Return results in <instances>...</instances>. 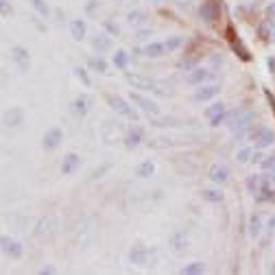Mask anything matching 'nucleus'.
<instances>
[{
	"label": "nucleus",
	"mask_w": 275,
	"mask_h": 275,
	"mask_svg": "<svg viewBox=\"0 0 275 275\" xmlns=\"http://www.w3.org/2000/svg\"><path fill=\"white\" fill-rule=\"evenodd\" d=\"M210 79H212V72H210L208 68H192L186 74V83H188V85H203Z\"/></svg>",
	"instance_id": "11"
},
{
	"label": "nucleus",
	"mask_w": 275,
	"mask_h": 275,
	"mask_svg": "<svg viewBox=\"0 0 275 275\" xmlns=\"http://www.w3.org/2000/svg\"><path fill=\"white\" fill-rule=\"evenodd\" d=\"M254 120V111L249 109H232L227 111L225 116V127L232 129V131H240V129H247Z\"/></svg>",
	"instance_id": "1"
},
{
	"label": "nucleus",
	"mask_w": 275,
	"mask_h": 275,
	"mask_svg": "<svg viewBox=\"0 0 275 275\" xmlns=\"http://www.w3.org/2000/svg\"><path fill=\"white\" fill-rule=\"evenodd\" d=\"M201 199L208 203H221L223 201V192L221 190H214V188H203L201 190Z\"/></svg>",
	"instance_id": "27"
},
{
	"label": "nucleus",
	"mask_w": 275,
	"mask_h": 275,
	"mask_svg": "<svg viewBox=\"0 0 275 275\" xmlns=\"http://www.w3.org/2000/svg\"><path fill=\"white\" fill-rule=\"evenodd\" d=\"M225 116H227V111H225V114H221V116L210 118V127H221V125H225Z\"/></svg>",
	"instance_id": "42"
},
{
	"label": "nucleus",
	"mask_w": 275,
	"mask_h": 275,
	"mask_svg": "<svg viewBox=\"0 0 275 275\" xmlns=\"http://www.w3.org/2000/svg\"><path fill=\"white\" fill-rule=\"evenodd\" d=\"M153 125H155V127H160V129H164V127H175L177 120H175V118H160V116H155V118H153Z\"/></svg>",
	"instance_id": "38"
},
{
	"label": "nucleus",
	"mask_w": 275,
	"mask_h": 275,
	"mask_svg": "<svg viewBox=\"0 0 275 275\" xmlns=\"http://www.w3.org/2000/svg\"><path fill=\"white\" fill-rule=\"evenodd\" d=\"M129 101H131V103L136 105V107H140L142 111L151 114V116H157V114H160V107H157V103H153L148 96L140 94V92H131V94H129Z\"/></svg>",
	"instance_id": "6"
},
{
	"label": "nucleus",
	"mask_w": 275,
	"mask_h": 275,
	"mask_svg": "<svg viewBox=\"0 0 275 275\" xmlns=\"http://www.w3.org/2000/svg\"><path fill=\"white\" fill-rule=\"evenodd\" d=\"M271 31H273V22L264 20L262 24H260V29H258V35L262 37V40H269V37H271Z\"/></svg>",
	"instance_id": "37"
},
{
	"label": "nucleus",
	"mask_w": 275,
	"mask_h": 275,
	"mask_svg": "<svg viewBox=\"0 0 275 275\" xmlns=\"http://www.w3.org/2000/svg\"><path fill=\"white\" fill-rule=\"evenodd\" d=\"M129 59H131V55H129L127 50H116L111 62H114V68L125 70V68H127V63H129Z\"/></svg>",
	"instance_id": "28"
},
{
	"label": "nucleus",
	"mask_w": 275,
	"mask_h": 275,
	"mask_svg": "<svg viewBox=\"0 0 275 275\" xmlns=\"http://www.w3.org/2000/svg\"><path fill=\"white\" fill-rule=\"evenodd\" d=\"M267 175H269V179H273V181H275V175H271V172H267Z\"/></svg>",
	"instance_id": "52"
},
{
	"label": "nucleus",
	"mask_w": 275,
	"mask_h": 275,
	"mask_svg": "<svg viewBox=\"0 0 275 275\" xmlns=\"http://www.w3.org/2000/svg\"><path fill=\"white\" fill-rule=\"evenodd\" d=\"M267 13H269V18H275V2L267 7Z\"/></svg>",
	"instance_id": "50"
},
{
	"label": "nucleus",
	"mask_w": 275,
	"mask_h": 275,
	"mask_svg": "<svg viewBox=\"0 0 275 275\" xmlns=\"http://www.w3.org/2000/svg\"><path fill=\"white\" fill-rule=\"evenodd\" d=\"M203 271H206V264L203 262H190V264H186V267L181 269V273L184 275H201Z\"/></svg>",
	"instance_id": "34"
},
{
	"label": "nucleus",
	"mask_w": 275,
	"mask_h": 275,
	"mask_svg": "<svg viewBox=\"0 0 275 275\" xmlns=\"http://www.w3.org/2000/svg\"><path fill=\"white\" fill-rule=\"evenodd\" d=\"M151 35H153L151 29H140V31H138V40H148Z\"/></svg>",
	"instance_id": "44"
},
{
	"label": "nucleus",
	"mask_w": 275,
	"mask_h": 275,
	"mask_svg": "<svg viewBox=\"0 0 275 275\" xmlns=\"http://www.w3.org/2000/svg\"><path fill=\"white\" fill-rule=\"evenodd\" d=\"M79 164H81V157L77 155V153H68L66 157L62 160V166H59V170H62V175H72V172L79 170Z\"/></svg>",
	"instance_id": "18"
},
{
	"label": "nucleus",
	"mask_w": 275,
	"mask_h": 275,
	"mask_svg": "<svg viewBox=\"0 0 275 275\" xmlns=\"http://www.w3.org/2000/svg\"><path fill=\"white\" fill-rule=\"evenodd\" d=\"M11 55H13V62H16V66L20 68V72H26V70H29V66H31L29 50H26L24 46H13Z\"/></svg>",
	"instance_id": "13"
},
{
	"label": "nucleus",
	"mask_w": 275,
	"mask_h": 275,
	"mask_svg": "<svg viewBox=\"0 0 275 275\" xmlns=\"http://www.w3.org/2000/svg\"><path fill=\"white\" fill-rule=\"evenodd\" d=\"M164 46H166V53H175L177 48H181V46H184V35H172V37H169V40L164 42Z\"/></svg>",
	"instance_id": "32"
},
{
	"label": "nucleus",
	"mask_w": 275,
	"mask_h": 275,
	"mask_svg": "<svg viewBox=\"0 0 275 275\" xmlns=\"http://www.w3.org/2000/svg\"><path fill=\"white\" fill-rule=\"evenodd\" d=\"M251 157H254V148H251V147H245V148H240V151L236 153V160H238L240 164L251 162Z\"/></svg>",
	"instance_id": "36"
},
{
	"label": "nucleus",
	"mask_w": 275,
	"mask_h": 275,
	"mask_svg": "<svg viewBox=\"0 0 275 275\" xmlns=\"http://www.w3.org/2000/svg\"><path fill=\"white\" fill-rule=\"evenodd\" d=\"M125 79H127V83L133 87V90H148L153 92L157 87V81L151 77H144V74H136V72H127L125 74Z\"/></svg>",
	"instance_id": "4"
},
{
	"label": "nucleus",
	"mask_w": 275,
	"mask_h": 275,
	"mask_svg": "<svg viewBox=\"0 0 275 275\" xmlns=\"http://www.w3.org/2000/svg\"><path fill=\"white\" fill-rule=\"evenodd\" d=\"M92 48L96 50V53H109L111 50V35L103 31V33H94V37L90 40Z\"/></svg>",
	"instance_id": "14"
},
{
	"label": "nucleus",
	"mask_w": 275,
	"mask_h": 275,
	"mask_svg": "<svg viewBox=\"0 0 275 275\" xmlns=\"http://www.w3.org/2000/svg\"><path fill=\"white\" fill-rule=\"evenodd\" d=\"M87 33V24L83 18H74V20H70V35H72V40L81 42L83 37Z\"/></svg>",
	"instance_id": "21"
},
{
	"label": "nucleus",
	"mask_w": 275,
	"mask_h": 275,
	"mask_svg": "<svg viewBox=\"0 0 275 275\" xmlns=\"http://www.w3.org/2000/svg\"><path fill=\"white\" fill-rule=\"evenodd\" d=\"M24 120V111L20 107H9L7 111L2 114V127L4 129H16L18 125H22Z\"/></svg>",
	"instance_id": "8"
},
{
	"label": "nucleus",
	"mask_w": 275,
	"mask_h": 275,
	"mask_svg": "<svg viewBox=\"0 0 275 275\" xmlns=\"http://www.w3.org/2000/svg\"><path fill=\"white\" fill-rule=\"evenodd\" d=\"M221 0H203L201 2V9H199V16H201V20L206 22V24H214V22L218 20V16H221Z\"/></svg>",
	"instance_id": "3"
},
{
	"label": "nucleus",
	"mask_w": 275,
	"mask_h": 275,
	"mask_svg": "<svg viewBox=\"0 0 275 275\" xmlns=\"http://www.w3.org/2000/svg\"><path fill=\"white\" fill-rule=\"evenodd\" d=\"M99 9H101V2H99V0H90V2L85 4V13H87V16H94Z\"/></svg>",
	"instance_id": "41"
},
{
	"label": "nucleus",
	"mask_w": 275,
	"mask_h": 275,
	"mask_svg": "<svg viewBox=\"0 0 275 275\" xmlns=\"http://www.w3.org/2000/svg\"><path fill=\"white\" fill-rule=\"evenodd\" d=\"M62 140H63V131L59 127H53V129H48V131L44 133V138H42V147H44V151H55V148L62 147Z\"/></svg>",
	"instance_id": "7"
},
{
	"label": "nucleus",
	"mask_w": 275,
	"mask_h": 275,
	"mask_svg": "<svg viewBox=\"0 0 275 275\" xmlns=\"http://www.w3.org/2000/svg\"><path fill=\"white\" fill-rule=\"evenodd\" d=\"M230 46H232V50H234V53H236V55H238V57L242 59V62H249V59H251L249 50L245 48V44H242V40H240L238 35H234V33H232V31H230Z\"/></svg>",
	"instance_id": "22"
},
{
	"label": "nucleus",
	"mask_w": 275,
	"mask_h": 275,
	"mask_svg": "<svg viewBox=\"0 0 275 275\" xmlns=\"http://www.w3.org/2000/svg\"><path fill=\"white\" fill-rule=\"evenodd\" d=\"M218 92H221V85H218V83H210V85H199V90L194 92L192 101H197V103H206V101L216 99Z\"/></svg>",
	"instance_id": "9"
},
{
	"label": "nucleus",
	"mask_w": 275,
	"mask_h": 275,
	"mask_svg": "<svg viewBox=\"0 0 275 275\" xmlns=\"http://www.w3.org/2000/svg\"><path fill=\"white\" fill-rule=\"evenodd\" d=\"M142 140H144V131H142V129H140V127H131L127 133H125L123 142H125V147H127V148H136Z\"/></svg>",
	"instance_id": "20"
},
{
	"label": "nucleus",
	"mask_w": 275,
	"mask_h": 275,
	"mask_svg": "<svg viewBox=\"0 0 275 275\" xmlns=\"http://www.w3.org/2000/svg\"><path fill=\"white\" fill-rule=\"evenodd\" d=\"M136 175L140 177V179H148V177H153V175H155V162H153V160L140 162V166L136 169Z\"/></svg>",
	"instance_id": "26"
},
{
	"label": "nucleus",
	"mask_w": 275,
	"mask_h": 275,
	"mask_svg": "<svg viewBox=\"0 0 275 275\" xmlns=\"http://www.w3.org/2000/svg\"><path fill=\"white\" fill-rule=\"evenodd\" d=\"M0 13H2V18L11 16V4H9V0H0Z\"/></svg>",
	"instance_id": "43"
},
{
	"label": "nucleus",
	"mask_w": 275,
	"mask_h": 275,
	"mask_svg": "<svg viewBox=\"0 0 275 275\" xmlns=\"http://www.w3.org/2000/svg\"><path fill=\"white\" fill-rule=\"evenodd\" d=\"M103 29H105L111 37H118V35H120L118 24H116V22H111V20H103Z\"/></svg>",
	"instance_id": "40"
},
{
	"label": "nucleus",
	"mask_w": 275,
	"mask_h": 275,
	"mask_svg": "<svg viewBox=\"0 0 275 275\" xmlns=\"http://www.w3.org/2000/svg\"><path fill=\"white\" fill-rule=\"evenodd\" d=\"M129 260H131V264H138V267H144L148 260V249L144 245H133L131 251H129Z\"/></svg>",
	"instance_id": "19"
},
{
	"label": "nucleus",
	"mask_w": 275,
	"mask_h": 275,
	"mask_svg": "<svg viewBox=\"0 0 275 275\" xmlns=\"http://www.w3.org/2000/svg\"><path fill=\"white\" fill-rule=\"evenodd\" d=\"M72 72H74V77H77L85 87H92V79H90V74H87V70H85V68L74 66V68H72Z\"/></svg>",
	"instance_id": "35"
},
{
	"label": "nucleus",
	"mask_w": 275,
	"mask_h": 275,
	"mask_svg": "<svg viewBox=\"0 0 275 275\" xmlns=\"http://www.w3.org/2000/svg\"><path fill=\"white\" fill-rule=\"evenodd\" d=\"M40 273H42V275H53L55 269H53V267H44V269H40Z\"/></svg>",
	"instance_id": "48"
},
{
	"label": "nucleus",
	"mask_w": 275,
	"mask_h": 275,
	"mask_svg": "<svg viewBox=\"0 0 275 275\" xmlns=\"http://www.w3.org/2000/svg\"><path fill=\"white\" fill-rule=\"evenodd\" d=\"M151 2H157V0H151Z\"/></svg>",
	"instance_id": "53"
},
{
	"label": "nucleus",
	"mask_w": 275,
	"mask_h": 275,
	"mask_svg": "<svg viewBox=\"0 0 275 275\" xmlns=\"http://www.w3.org/2000/svg\"><path fill=\"white\" fill-rule=\"evenodd\" d=\"M273 35H275V31H273Z\"/></svg>",
	"instance_id": "54"
},
{
	"label": "nucleus",
	"mask_w": 275,
	"mask_h": 275,
	"mask_svg": "<svg viewBox=\"0 0 275 275\" xmlns=\"http://www.w3.org/2000/svg\"><path fill=\"white\" fill-rule=\"evenodd\" d=\"M260 232H262V216L260 214H251L249 221H247V234L251 238H260Z\"/></svg>",
	"instance_id": "24"
},
{
	"label": "nucleus",
	"mask_w": 275,
	"mask_h": 275,
	"mask_svg": "<svg viewBox=\"0 0 275 275\" xmlns=\"http://www.w3.org/2000/svg\"><path fill=\"white\" fill-rule=\"evenodd\" d=\"M267 230H275V216H271L267 221Z\"/></svg>",
	"instance_id": "51"
},
{
	"label": "nucleus",
	"mask_w": 275,
	"mask_h": 275,
	"mask_svg": "<svg viewBox=\"0 0 275 275\" xmlns=\"http://www.w3.org/2000/svg\"><path fill=\"white\" fill-rule=\"evenodd\" d=\"M107 101H109V107L116 111V114L125 116V118H129V120H138V111L133 109L131 103H129V101H125L123 96L111 94V96H107Z\"/></svg>",
	"instance_id": "2"
},
{
	"label": "nucleus",
	"mask_w": 275,
	"mask_h": 275,
	"mask_svg": "<svg viewBox=\"0 0 275 275\" xmlns=\"http://www.w3.org/2000/svg\"><path fill=\"white\" fill-rule=\"evenodd\" d=\"M264 157H262V153L260 151H254V157H251V162H262Z\"/></svg>",
	"instance_id": "49"
},
{
	"label": "nucleus",
	"mask_w": 275,
	"mask_h": 275,
	"mask_svg": "<svg viewBox=\"0 0 275 275\" xmlns=\"http://www.w3.org/2000/svg\"><path fill=\"white\" fill-rule=\"evenodd\" d=\"M267 66H269V72L275 74V57H269L267 59Z\"/></svg>",
	"instance_id": "46"
},
{
	"label": "nucleus",
	"mask_w": 275,
	"mask_h": 275,
	"mask_svg": "<svg viewBox=\"0 0 275 275\" xmlns=\"http://www.w3.org/2000/svg\"><path fill=\"white\" fill-rule=\"evenodd\" d=\"M245 186H247V190H249L251 194H255L258 197L260 192H262V188L264 186H269V175H249L247 177V181H245Z\"/></svg>",
	"instance_id": "15"
},
{
	"label": "nucleus",
	"mask_w": 275,
	"mask_h": 275,
	"mask_svg": "<svg viewBox=\"0 0 275 275\" xmlns=\"http://www.w3.org/2000/svg\"><path fill=\"white\" fill-rule=\"evenodd\" d=\"M249 138L254 140L258 148H269L275 144V133L269 127H258L255 131H249Z\"/></svg>",
	"instance_id": "5"
},
{
	"label": "nucleus",
	"mask_w": 275,
	"mask_h": 275,
	"mask_svg": "<svg viewBox=\"0 0 275 275\" xmlns=\"http://www.w3.org/2000/svg\"><path fill=\"white\" fill-rule=\"evenodd\" d=\"M210 62H212V66H223V57H221V53L214 55V57L210 59Z\"/></svg>",
	"instance_id": "45"
},
{
	"label": "nucleus",
	"mask_w": 275,
	"mask_h": 275,
	"mask_svg": "<svg viewBox=\"0 0 275 275\" xmlns=\"http://www.w3.org/2000/svg\"><path fill=\"white\" fill-rule=\"evenodd\" d=\"M260 164H262V170H264V172H271V175H275V155L264 157Z\"/></svg>",
	"instance_id": "39"
},
{
	"label": "nucleus",
	"mask_w": 275,
	"mask_h": 275,
	"mask_svg": "<svg viewBox=\"0 0 275 275\" xmlns=\"http://www.w3.org/2000/svg\"><path fill=\"white\" fill-rule=\"evenodd\" d=\"M105 170H109V164H105V166H101L99 170H94V175H92V177H94V179H96V177H101V175H103Z\"/></svg>",
	"instance_id": "47"
},
{
	"label": "nucleus",
	"mask_w": 275,
	"mask_h": 275,
	"mask_svg": "<svg viewBox=\"0 0 275 275\" xmlns=\"http://www.w3.org/2000/svg\"><path fill=\"white\" fill-rule=\"evenodd\" d=\"M206 118L210 120V118H214V116H221V114H225V105L221 103V101H216V103H212L210 107H206Z\"/></svg>",
	"instance_id": "33"
},
{
	"label": "nucleus",
	"mask_w": 275,
	"mask_h": 275,
	"mask_svg": "<svg viewBox=\"0 0 275 275\" xmlns=\"http://www.w3.org/2000/svg\"><path fill=\"white\" fill-rule=\"evenodd\" d=\"M120 133H123V127H120V123H111V120H107V123L103 125V140L107 144L111 142H118L120 140Z\"/></svg>",
	"instance_id": "17"
},
{
	"label": "nucleus",
	"mask_w": 275,
	"mask_h": 275,
	"mask_svg": "<svg viewBox=\"0 0 275 275\" xmlns=\"http://www.w3.org/2000/svg\"><path fill=\"white\" fill-rule=\"evenodd\" d=\"M90 107H92V99L90 96H85V94H79L77 99L72 101V109H74V114L77 116H85L87 111H90Z\"/></svg>",
	"instance_id": "23"
},
{
	"label": "nucleus",
	"mask_w": 275,
	"mask_h": 275,
	"mask_svg": "<svg viewBox=\"0 0 275 275\" xmlns=\"http://www.w3.org/2000/svg\"><path fill=\"white\" fill-rule=\"evenodd\" d=\"M87 66L94 70V72H99V74H107V62L103 57H90Z\"/></svg>",
	"instance_id": "31"
},
{
	"label": "nucleus",
	"mask_w": 275,
	"mask_h": 275,
	"mask_svg": "<svg viewBox=\"0 0 275 275\" xmlns=\"http://www.w3.org/2000/svg\"><path fill=\"white\" fill-rule=\"evenodd\" d=\"M29 2H31V7L35 9V13L40 18H44V20H46V18H50V7H48V2H46V0H29Z\"/></svg>",
	"instance_id": "29"
},
{
	"label": "nucleus",
	"mask_w": 275,
	"mask_h": 275,
	"mask_svg": "<svg viewBox=\"0 0 275 275\" xmlns=\"http://www.w3.org/2000/svg\"><path fill=\"white\" fill-rule=\"evenodd\" d=\"M138 53L144 55V57L157 59V57H164V55H166V46H164V42H151V44L138 48Z\"/></svg>",
	"instance_id": "16"
},
{
	"label": "nucleus",
	"mask_w": 275,
	"mask_h": 275,
	"mask_svg": "<svg viewBox=\"0 0 275 275\" xmlns=\"http://www.w3.org/2000/svg\"><path fill=\"white\" fill-rule=\"evenodd\" d=\"M170 245H172V251H175V254H184L186 247H188V242H186V238H184V234H181V232H177V234L170 238Z\"/></svg>",
	"instance_id": "30"
},
{
	"label": "nucleus",
	"mask_w": 275,
	"mask_h": 275,
	"mask_svg": "<svg viewBox=\"0 0 275 275\" xmlns=\"http://www.w3.org/2000/svg\"><path fill=\"white\" fill-rule=\"evenodd\" d=\"M147 13L144 11H129L127 13V22H129V26H133V29H144L147 26Z\"/></svg>",
	"instance_id": "25"
},
{
	"label": "nucleus",
	"mask_w": 275,
	"mask_h": 275,
	"mask_svg": "<svg viewBox=\"0 0 275 275\" xmlns=\"http://www.w3.org/2000/svg\"><path fill=\"white\" fill-rule=\"evenodd\" d=\"M227 177H230V169H227L223 162H214V164H210L208 179L212 181V184H223V181H227Z\"/></svg>",
	"instance_id": "10"
},
{
	"label": "nucleus",
	"mask_w": 275,
	"mask_h": 275,
	"mask_svg": "<svg viewBox=\"0 0 275 275\" xmlns=\"http://www.w3.org/2000/svg\"><path fill=\"white\" fill-rule=\"evenodd\" d=\"M0 245H2V254L9 255V258H13V260L22 258V254H24V249H22L20 242L7 238V236H2V238H0Z\"/></svg>",
	"instance_id": "12"
}]
</instances>
